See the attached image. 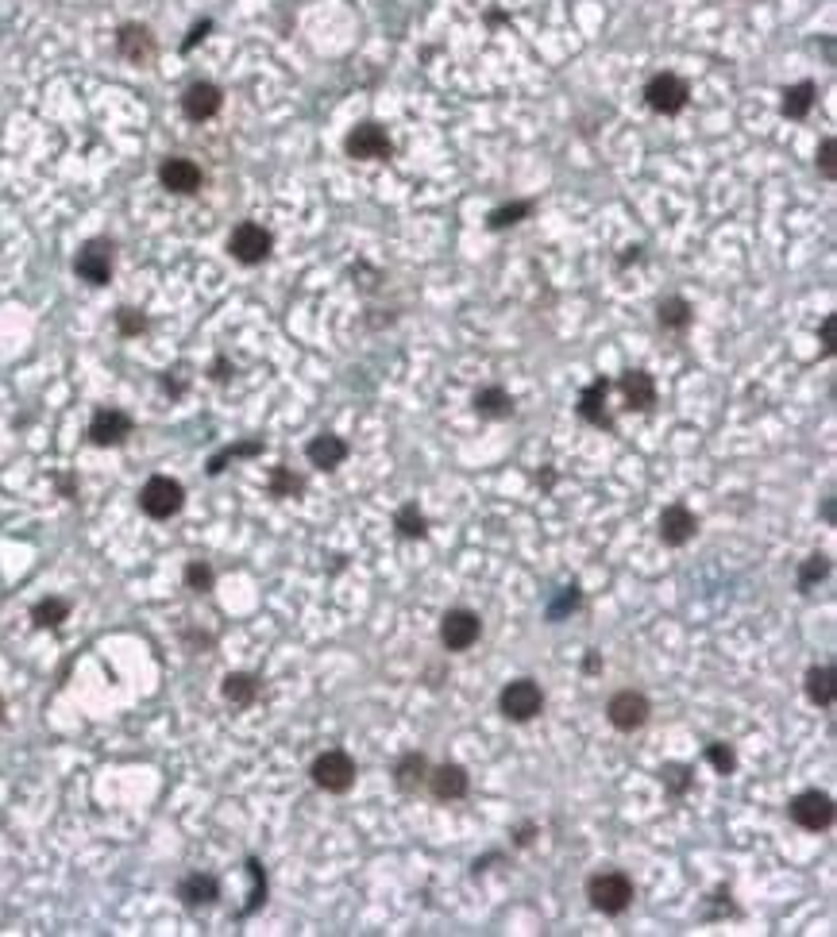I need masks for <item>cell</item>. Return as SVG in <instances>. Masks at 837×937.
Returning a JSON list of instances; mask_svg holds the SVG:
<instances>
[{
	"label": "cell",
	"mask_w": 837,
	"mask_h": 937,
	"mask_svg": "<svg viewBox=\"0 0 837 937\" xmlns=\"http://www.w3.org/2000/svg\"><path fill=\"white\" fill-rule=\"evenodd\" d=\"M471 405H475V413L486 417V421H506V417H513V398L502 386H483V390L471 398Z\"/></svg>",
	"instance_id": "cell-22"
},
{
	"label": "cell",
	"mask_w": 837,
	"mask_h": 937,
	"mask_svg": "<svg viewBox=\"0 0 837 937\" xmlns=\"http://www.w3.org/2000/svg\"><path fill=\"white\" fill-rule=\"evenodd\" d=\"M606 394H610V378H594L591 386L579 394V417L594 425V429H606L614 432V417L606 409Z\"/></svg>",
	"instance_id": "cell-18"
},
{
	"label": "cell",
	"mask_w": 837,
	"mask_h": 937,
	"mask_svg": "<svg viewBox=\"0 0 837 937\" xmlns=\"http://www.w3.org/2000/svg\"><path fill=\"white\" fill-rule=\"evenodd\" d=\"M116 328L124 336H143L147 332V317L139 309H116Z\"/></svg>",
	"instance_id": "cell-39"
},
{
	"label": "cell",
	"mask_w": 837,
	"mask_h": 937,
	"mask_svg": "<svg viewBox=\"0 0 837 937\" xmlns=\"http://www.w3.org/2000/svg\"><path fill=\"white\" fill-rule=\"evenodd\" d=\"M159 182L162 189H170V193H178V197H189V193H197L201 189V166L193 159H166L159 166Z\"/></svg>",
	"instance_id": "cell-17"
},
{
	"label": "cell",
	"mask_w": 837,
	"mask_h": 937,
	"mask_svg": "<svg viewBox=\"0 0 837 937\" xmlns=\"http://www.w3.org/2000/svg\"><path fill=\"white\" fill-rule=\"evenodd\" d=\"M814 101H818V85H814V81L787 85V89H783V116H787V120H807Z\"/></svg>",
	"instance_id": "cell-24"
},
{
	"label": "cell",
	"mask_w": 837,
	"mask_h": 937,
	"mask_svg": "<svg viewBox=\"0 0 837 937\" xmlns=\"http://www.w3.org/2000/svg\"><path fill=\"white\" fill-rule=\"evenodd\" d=\"M74 274H78L81 282H89V286H108V278H112V243L108 240L85 243L78 251V259H74Z\"/></svg>",
	"instance_id": "cell-11"
},
{
	"label": "cell",
	"mask_w": 837,
	"mask_h": 937,
	"mask_svg": "<svg viewBox=\"0 0 837 937\" xmlns=\"http://www.w3.org/2000/svg\"><path fill=\"white\" fill-rule=\"evenodd\" d=\"M344 151H348V159H359V162H386L394 155V143H390L386 128H378V124H359V128H351L348 139H344Z\"/></svg>",
	"instance_id": "cell-8"
},
{
	"label": "cell",
	"mask_w": 837,
	"mask_h": 937,
	"mask_svg": "<svg viewBox=\"0 0 837 937\" xmlns=\"http://www.w3.org/2000/svg\"><path fill=\"white\" fill-rule=\"evenodd\" d=\"M822 517H826V521H834V498H826V506H822Z\"/></svg>",
	"instance_id": "cell-46"
},
{
	"label": "cell",
	"mask_w": 837,
	"mask_h": 937,
	"mask_svg": "<svg viewBox=\"0 0 837 937\" xmlns=\"http://www.w3.org/2000/svg\"><path fill=\"white\" fill-rule=\"evenodd\" d=\"M267 490H270V498H297V494L305 490V482L297 479L290 467H274V471H270Z\"/></svg>",
	"instance_id": "cell-35"
},
{
	"label": "cell",
	"mask_w": 837,
	"mask_h": 937,
	"mask_svg": "<svg viewBox=\"0 0 837 937\" xmlns=\"http://www.w3.org/2000/svg\"><path fill=\"white\" fill-rule=\"evenodd\" d=\"M228 251H232V259L243 263V267H259V263H267V255L274 251V236H270L263 224L243 220V224L232 228V236H228Z\"/></svg>",
	"instance_id": "cell-4"
},
{
	"label": "cell",
	"mask_w": 837,
	"mask_h": 937,
	"mask_svg": "<svg viewBox=\"0 0 837 937\" xmlns=\"http://www.w3.org/2000/svg\"><path fill=\"white\" fill-rule=\"evenodd\" d=\"M178 899L186 903V907H213L216 899H220V884H216V876H209V872H189L186 880L178 884Z\"/></svg>",
	"instance_id": "cell-21"
},
{
	"label": "cell",
	"mask_w": 837,
	"mask_h": 937,
	"mask_svg": "<svg viewBox=\"0 0 837 937\" xmlns=\"http://www.w3.org/2000/svg\"><path fill=\"white\" fill-rule=\"evenodd\" d=\"M425 779H429V760H425V752H405L402 760H398V768H394V783H398V791H417V787H425Z\"/></svg>",
	"instance_id": "cell-23"
},
{
	"label": "cell",
	"mask_w": 837,
	"mask_h": 937,
	"mask_svg": "<svg viewBox=\"0 0 837 937\" xmlns=\"http://www.w3.org/2000/svg\"><path fill=\"white\" fill-rule=\"evenodd\" d=\"M209 31H213V20H201V24H197V27H193V31L186 35V43H182V54L193 51V47H197V43H201V39H205Z\"/></svg>",
	"instance_id": "cell-42"
},
{
	"label": "cell",
	"mask_w": 837,
	"mask_h": 937,
	"mask_svg": "<svg viewBox=\"0 0 837 937\" xmlns=\"http://www.w3.org/2000/svg\"><path fill=\"white\" fill-rule=\"evenodd\" d=\"M182 506H186V490H182L178 479L155 475V479L143 482V490H139V509L151 521H170L174 513H182Z\"/></svg>",
	"instance_id": "cell-3"
},
{
	"label": "cell",
	"mask_w": 837,
	"mask_h": 937,
	"mask_svg": "<svg viewBox=\"0 0 837 937\" xmlns=\"http://www.w3.org/2000/svg\"><path fill=\"white\" fill-rule=\"evenodd\" d=\"M247 876H251V899H247V907L240 911V918L255 914L263 903H267V872H263V864H259L255 857L247 860Z\"/></svg>",
	"instance_id": "cell-32"
},
{
	"label": "cell",
	"mask_w": 837,
	"mask_h": 937,
	"mask_svg": "<svg viewBox=\"0 0 837 937\" xmlns=\"http://www.w3.org/2000/svg\"><path fill=\"white\" fill-rule=\"evenodd\" d=\"M656 321H660V328H668V332H683L687 324L695 321V309H691V301H683V297H668V301H660Z\"/></svg>",
	"instance_id": "cell-27"
},
{
	"label": "cell",
	"mask_w": 837,
	"mask_h": 937,
	"mask_svg": "<svg viewBox=\"0 0 837 937\" xmlns=\"http://www.w3.org/2000/svg\"><path fill=\"white\" fill-rule=\"evenodd\" d=\"M787 814H791V822H795L799 830L822 833L834 826V799H830L826 791H803V795L791 799Z\"/></svg>",
	"instance_id": "cell-5"
},
{
	"label": "cell",
	"mask_w": 837,
	"mask_h": 937,
	"mask_svg": "<svg viewBox=\"0 0 837 937\" xmlns=\"http://www.w3.org/2000/svg\"><path fill=\"white\" fill-rule=\"evenodd\" d=\"M0 714H4V702H0Z\"/></svg>",
	"instance_id": "cell-47"
},
{
	"label": "cell",
	"mask_w": 837,
	"mask_h": 937,
	"mask_svg": "<svg viewBox=\"0 0 837 937\" xmlns=\"http://www.w3.org/2000/svg\"><path fill=\"white\" fill-rule=\"evenodd\" d=\"M648 714H652V706H648V698L641 691H618V695L610 698V706H606V718H610V725L618 733L641 729L648 722Z\"/></svg>",
	"instance_id": "cell-12"
},
{
	"label": "cell",
	"mask_w": 837,
	"mask_h": 937,
	"mask_svg": "<svg viewBox=\"0 0 837 937\" xmlns=\"http://www.w3.org/2000/svg\"><path fill=\"white\" fill-rule=\"evenodd\" d=\"M132 417L124 413V409H116V405H101L97 413H93V421H89V440L97 444V448H116V444H124L128 436H132Z\"/></svg>",
	"instance_id": "cell-10"
},
{
	"label": "cell",
	"mask_w": 837,
	"mask_h": 937,
	"mask_svg": "<svg viewBox=\"0 0 837 937\" xmlns=\"http://www.w3.org/2000/svg\"><path fill=\"white\" fill-rule=\"evenodd\" d=\"M263 440H240V444H228L224 452H216L213 459H209V475H220L232 459H255V456H263Z\"/></svg>",
	"instance_id": "cell-29"
},
{
	"label": "cell",
	"mask_w": 837,
	"mask_h": 937,
	"mask_svg": "<svg viewBox=\"0 0 837 937\" xmlns=\"http://www.w3.org/2000/svg\"><path fill=\"white\" fill-rule=\"evenodd\" d=\"M687 97H691V85L679 78V74H672V70L648 78V85H645L648 108L660 112V116H679V112L687 108Z\"/></svg>",
	"instance_id": "cell-6"
},
{
	"label": "cell",
	"mask_w": 837,
	"mask_h": 937,
	"mask_svg": "<svg viewBox=\"0 0 837 937\" xmlns=\"http://www.w3.org/2000/svg\"><path fill=\"white\" fill-rule=\"evenodd\" d=\"M182 579H186L189 590H197V594H209V590H213V583H216V571L205 560H189L186 571H182Z\"/></svg>",
	"instance_id": "cell-36"
},
{
	"label": "cell",
	"mask_w": 837,
	"mask_h": 937,
	"mask_svg": "<svg viewBox=\"0 0 837 937\" xmlns=\"http://www.w3.org/2000/svg\"><path fill=\"white\" fill-rule=\"evenodd\" d=\"M305 459H309L313 467H321V471H336V467L348 459V444H344L340 436H332V432H321V436H313V440L305 444Z\"/></svg>",
	"instance_id": "cell-20"
},
{
	"label": "cell",
	"mask_w": 837,
	"mask_h": 937,
	"mask_svg": "<svg viewBox=\"0 0 837 937\" xmlns=\"http://www.w3.org/2000/svg\"><path fill=\"white\" fill-rule=\"evenodd\" d=\"M479 637H483L479 614H471V610H448V614L440 617V644H444L448 652H467Z\"/></svg>",
	"instance_id": "cell-9"
},
{
	"label": "cell",
	"mask_w": 837,
	"mask_h": 937,
	"mask_svg": "<svg viewBox=\"0 0 837 937\" xmlns=\"http://www.w3.org/2000/svg\"><path fill=\"white\" fill-rule=\"evenodd\" d=\"M583 606V590L579 587H564L560 590V598L548 606V621H564L567 614H575Z\"/></svg>",
	"instance_id": "cell-38"
},
{
	"label": "cell",
	"mask_w": 837,
	"mask_h": 937,
	"mask_svg": "<svg viewBox=\"0 0 837 937\" xmlns=\"http://www.w3.org/2000/svg\"><path fill=\"white\" fill-rule=\"evenodd\" d=\"M66 617H70V602H66V598H43V602L31 606L35 629H58Z\"/></svg>",
	"instance_id": "cell-28"
},
{
	"label": "cell",
	"mask_w": 837,
	"mask_h": 937,
	"mask_svg": "<svg viewBox=\"0 0 837 937\" xmlns=\"http://www.w3.org/2000/svg\"><path fill=\"white\" fill-rule=\"evenodd\" d=\"M583 668H587V675H598V671H602V656H598V652H587Z\"/></svg>",
	"instance_id": "cell-44"
},
{
	"label": "cell",
	"mask_w": 837,
	"mask_h": 937,
	"mask_svg": "<svg viewBox=\"0 0 837 937\" xmlns=\"http://www.w3.org/2000/svg\"><path fill=\"white\" fill-rule=\"evenodd\" d=\"M702 756H706V764H710L718 776H733V772H737V752H733V745H726V741H710Z\"/></svg>",
	"instance_id": "cell-33"
},
{
	"label": "cell",
	"mask_w": 837,
	"mask_h": 937,
	"mask_svg": "<svg viewBox=\"0 0 837 937\" xmlns=\"http://www.w3.org/2000/svg\"><path fill=\"white\" fill-rule=\"evenodd\" d=\"M695 533H699V517L683 506V502L664 506V513H660V540H664L668 548H683Z\"/></svg>",
	"instance_id": "cell-14"
},
{
	"label": "cell",
	"mask_w": 837,
	"mask_h": 937,
	"mask_svg": "<svg viewBox=\"0 0 837 937\" xmlns=\"http://www.w3.org/2000/svg\"><path fill=\"white\" fill-rule=\"evenodd\" d=\"M834 332H837V317L830 313V317L822 321V351H826V355H834V351H837V336H834Z\"/></svg>",
	"instance_id": "cell-41"
},
{
	"label": "cell",
	"mask_w": 837,
	"mask_h": 937,
	"mask_svg": "<svg viewBox=\"0 0 837 937\" xmlns=\"http://www.w3.org/2000/svg\"><path fill=\"white\" fill-rule=\"evenodd\" d=\"M533 837H537V826H533V822H525V826L517 830V837H513V841H517L521 849H529V845H533Z\"/></svg>",
	"instance_id": "cell-43"
},
{
	"label": "cell",
	"mask_w": 837,
	"mask_h": 937,
	"mask_svg": "<svg viewBox=\"0 0 837 937\" xmlns=\"http://www.w3.org/2000/svg\"><path fill=\"white\" fill-rule=\"evenodd\" d=\"M309 776H313V783H317L321 791H328V795H348L351 787H355V760H351L348 749H324L321 756L313 760Z\"/></svg>",
	"instance_id": "cell-2"
},
{
	"label": "cell",
	"mask_w": 837,
	"mask_h": 937,
	"mask_svg": "<svg viewBox=\"0 0 837 937\" xmlns=\"http://www.w3.org/2000/svg\"><path fill=\"white\" fill-rule=\"evenodd\" d=\"M660 779H664V787L679 799V795H687V787L695 783V772H691L687 764H664V768H660Z\"/></svg>",
	"instance_id": "cell-37"
},
{
	"label": "cell",
	"mask_w": 837,
	"mask_h": 937,
	"mask_svg": "<svg viewBox=\"0 0 837 937\" xmlns=\"http://www.w3.org/2000/svg\"><path fill=\"white\" fill-rule=\"evenodd\" d=\"M429 791L436 803H456V799H463L467 791H471V776H467V768H459V764H440V768H429Z\"/></svg>",
	"instance_id": "cell-13"
},
{
	"label": "cell",
	"mask_w": 837,
	"mask_h": 937,
	"mask_svg": "<svg viewBox=\"0 0 837 937\" xmlns=\"http://www.w3.org/2000/svg\"><path fill=\"white\" fill-rule=\"evenodd\" d=\"M228 371H232V367H228L224 359H220V363H213V378H216V382H228V378H232Z\"/></svg>",
	"instance_id": "cell-45"
},
{
	"label": "cell",
	"mask_w": 837,
	"mask_h": 937,
	"mask_svg": "<svg viewBox=\"0 0 837 937\" xmlns=\"http://www.w3.org/2000/svg\"><path fill=\"white\" fill-rule=\"evenodd\" d=\"M633 895H637V887H633V880L621 872V868H602V872H594L591 880H587V899H591V907L598 914H625L629 907H633Z\"/></svg>",
	"instance_id": "cell-1"
},
{
	"label": "cell",
	"mask_w": 837,
	"mask_h": 937,
	"mask_svg": "<svg viewBox=\"0 0 837 937\" xmlns=\"http://www.w3.org/2000/svg\"><path fill=\"white\" fill-rule=\"evenodd\" d=\"M394 529H398L405 540H425V536H429V521H425V513H421V509L409 502V506L398 509V517H394Z\"/></svg>",
	"instance_id": "cell-31"
},
{
	"label": "cell",
	"mask_w": 837,
	"mask_h": 937,
	"mask_svg": "<svg viewBox=\"0 0 837 937\" xmlns=\"http://www.w3.org/2000/svg\"><path fill=\"white\" fill-rule=\"evenodd\" d=\"M826 575H830V556L814 552V556H807V560H803V567H799V590L807 594V590L818 587Z\"/></svg>",
	"instance_id": "cell-34"
},
{
	"label": "cell",
	"mask_w": 837,
	"mask_h": 937,
	"mask_svg": "<svg viewBox=\"0 0 837 937\" xmlns=\"http://www.w3.org/2000/svg\"><path fill=\"white\" fill-rule=\"evenodd\" d=\"M818 170H822V178H830V182H834L837 166H834V139H830V135H826V139H822V147H818Z\"/></svg>",
	"instance_id": "cell-40"
},
{
	"label": "cell",
	"mask_w": 837,
	"mask_h": 937,
	"mask_svg": "<svg viewBox=\"0 0 837 937\" xmlns=\"http://www.w3.org/2000/svg\"><path fill=\"white\" fill-rule=\"evenodd\" d=\"M498 706H502V714H506L510 722H533L540 710H544V695H540V687L533 679H513V683H506Z\"/></svg>",
	"instance_id": "cell-7"
},
{
	"label": "cell",
	"mask_w": 837,
	"mask_h": 937,
	"mask_svg": "<svg viewBox=\"0 0 837 937\" xmlns=\"http://www.w3.org/2000/svg\"><path fill=\"white\" fill-rule=\"evenodd\" d=\"M618 390L625 398V409H637V413H648L656 405V382L648 371H625L618 378Z\"/></svg>",
	"instance_id": "cell-19"
},
{
	"label": "cell",
	"mask_w": 837,
	"mask_h": 937,
	"mask_svg": "<svg viewBox=\"0 0 837 937\" xmlns=\"http://www.w3.org/2000/svg\"><path fill=\"white\" fill-rule=\"evenodd\" d=\"M220 695H224V702H232V706H251L255 698H259V679L255 675H247V671H232L224 683H220Z\"/></svg>",
	"instance_id": "cell-25"
},
{
	"label": "cell",
	"mask_w": 837,
	"mask_h": 937,
	"mask_svg": "<svg viewBox=\"0 0 837 937\" xmlns=\"http://www.w3.org/2000/svg\"><path fill=\"white\" fill-rule=\"evenodd\" d=\"M803 687H807V698L814 706H834V668H830V664L810 668L807 679H803Z\"/></svg>",
	"instance_id": "cell-26"
},
{
	"label": "cell",
	"mask_w": 837,
	"mask_h": 937,
	"mask_svg": "<svg viewBox=\"0 0 837 937\" xmlns=\"http://www.w3.org/2000/svg\"><path fill=\"white\" fill-rule=\"evenodd\" d=\"M116 51L124 54L128 62H135V66H151L159 47H155V35H151V27L124 24L120 31H116Z\"/></svg>",
	"instance_id": "cell-15"
},
{
	"label": "cell",
	"mask_w": 837,
	"mask_h": 937,
	"mask_svg": "<svg viewBox=\"0 0 837 937\" xmlns=\"http://www.w3.org/2000/svg\"><path fill=\"white\" fill-rule=\"evenodd\" d=\"M529 216H533V201H510V205H502V209H494V213L486 216V228L490 232H506V228L529 220Z\"/></svg>",
	"instance_id": "cell-30"
},
{
	"label": "cell",
	"mask_w": 837,
	"mask_h": 937,
	"mask_svg": "<svg viewBox=\"0 0 837 937\" xmlns=\"http://www.w3.org/2000/svg\"><path fill=\"white\" fill-rule=\"evenodd\" d=\"M224 105V93L216 89L213 81H193L186 93H182V112H186L193 124H205L213 120L216 112Z\"/></svg>",
	"instance_id": "cell-16"
}]
</instances>
